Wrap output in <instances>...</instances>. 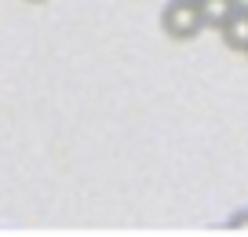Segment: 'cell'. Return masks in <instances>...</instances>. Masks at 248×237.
<instances>
[{
	"mask_svg": "<svg viewBox=\"0 0 248 237\" xmlns=\"http://www.w3.org/2000/svg\"><path fill=\"white\" fill-rule=\"evenodd\" d=\"M237 4V11H248V0H233Z\"/></svg>",
	"mask_w": 248,
	"mask_h": 237,
	"instance_id": "5",
	"label": "cell"
},
{
	"mask_svg": "<svg viewBox=\"0 0 248 237\" xmlns=\"http://www.w3.org/2000/svg\"><path fill=\"white\" fill-rule=\"evenodd\" d=\"M161 30L168 33L171 40H190L204 30V18H201V8L190 4V0H168L161 11Z\"/></svg>",
	"mask_w": 248,
	"mask_h": 237,
	"instance_id": "1",
	"label": "cell"
},
{
	"mask_svg": "<svg viewBox=\"0 0 248 237\" xmlns=\"http://www.w3.org/2000/svg\"><path fill=\"white\" fill-rule=\"evenodd\" d=\"M219 33H223V44H226V47L248 55V11H233L230 22H226Z\"/></svg>",
	"mask_w": 248,
	"mask_h": 237,
	"instance_id": "2",
	"label": "cell"
},
{
	"mask_svg": "<svg viewBox=\"0 0 248 237\" xmlns=\"http://www.w3.org/2000/svg\"><path fill=\"white\" fill-rule=\"evenodd\" d=\"M197 8H201L204 30H223L230 22V15L237 11V4L233 0H197Z\"/></svg>",
	"mask_w": 248,
	"mask_h": 237,
	"instance_id": "3",
	"label": "cell"
},
{
	"mask_svg": "<svg viewBox=\"0 0 248 237\" xmlns=\"http://www.w3.org/2000/svg\"><path fill=\"white\" fill-rule=\"evenodd\" d=\"M226 226H230L233 234H248V208H245V212H237V215H230Z\"/></svg>",
	"mask_w": 248,
	"mask_h": 237,
	"instance_id": "4",
	"label": "cell"
},
{
	"mask_svg": "<svg viewBox=\"0 0 248 237\" xmlns=\"http://www.w3.org/2000/svg\"><path fill=\"white\" fill-rule=\"evenodd\" d=\"M190 4H197V0H190Z\"/></svg>",
	"mask_w": 248,
	"mask_h": 237,
	"instance_id": "6",
	"label": "cell"
}]
</instances>
